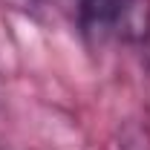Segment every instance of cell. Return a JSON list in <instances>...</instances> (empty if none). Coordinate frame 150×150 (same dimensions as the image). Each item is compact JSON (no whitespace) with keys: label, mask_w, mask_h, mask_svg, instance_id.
Instances as JSON below:
<instances>
[{"label":"cell","mask_w":150,"mask_h":150,"mask_svg":"<svg viewBox=\"0 0 150 150\" xmlns=\"http://www.w3.org/2000/svg\"><path fill=\"white\" fill-rule=\"evenodd\" d=\"M124 6H127V0H78L81 29L93 38L118 35Z\"/></svg>","instance_id":"6da1fadb"},{"label":"cell","mask_w":150,"mask_h":150,"mask_svg":"<svg viewBox=\"0 0 150 150\" xmlns=\"http://www.w3.org/2000/svg\"><path fill=\"white\" fill-rule=\"evenodd\" d=\"M118 150H150V130L142 127L139 121L124 124L121 139H118Z\"/></svg>","instance_id":"7a4b0ae2"}]
</instances>
